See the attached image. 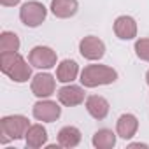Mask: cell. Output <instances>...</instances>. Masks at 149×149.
I'll return each instance as SVG.
<instances>
[{"label": "cell", "mask_w": 149, "mask_h": 149, "mask_svg": "<svg viewBox=\"0 0 149 149\" xmlns=\"http://www.w3.org/2000/svg\"><path fill=\"white\" fill-rule=\"evenodd\" d=\"M79 53L86 60H100L105 54V44L95 35H88L79 42Z\"/></svg>", "instance_id": "8992f818"}, {"label": "cell", "mask_w": 149, "mask_h": 149, "mask_svg": "<svg viewBox=\"0 0 149 149\" xmlns=\"http://www.w3.org/2000/svg\"><path fill=\"white\" fill-rule=\"evenodd\" d=\"M19 39L14 32H2L0 35V51L2 53H18Z\"/></svg>", "instance_id": "ac0fdd59"}, {"label": "cell", "mask_w": 149, "mask_h": 149, "mask_svg": "<svg viewBox=\"0 0 149 149\" xmlns=\"http://www.w3.org/2000/svg\"><path fill=\"white\" fill-rule=\"evenodd\" d=\"M58 100H60V104H63L67 107L81 105L84 102V90L81 86L67 84V86H63V88L58 90Z\"/></svg>", "instance_id": "9c48e42d"}, {"label": "cell", "mask_w": 149, "mask_h": 149, "mask_svg": "<svg viewBox=\"0 0 149 149\" xmlns=\"http://www.w3.org/2000/svg\"><path fill=\"white\" fill-rule=\"evenodd\" d=\"M135 54L144 60V61H149V39H139L135 42Z\"/></svg>", "instance_id": "d6986e66"}, {"label": "cell", "mask_w": 149, "mask_h": 149, "mask_svg": "<svg viewBox=\"0 0 149 149\" xmlns=\"http://www.w3.org/2000/svg\"><path fill=\"white\" fill-rule=\"evenodd\" d=\"M32 93L39 98H47L54 93V88H56V83H54V77L51 74H37V76L32 79Z\"/></svg>", "instance_id": "ba28073f"}, {"label": "cell", "mask_w": 149, "mask_h": 149, "mask_svg": "<svg viewBox=\"0 0 149 149\" xmlns=\"http://www.w3.org/2000/svg\"><path fill=\"white\" fill-rule=\"evenodd\" d=\"M139 130V119L133 114H123L119 116L118 123H116V132L121 139H132Z\"/></svg>", "instance_id": "4fadbf2b"}, {"label": "cell", "mask_w": 149, "mask_h": 149, "mask_svg": "<svg viewBox=\"0 0 149 149\" xmlns=\"http://www.w3.org/2000/svg\"><path fill=\"white\" fill-rule=\"evenodd\" d=\"M77 9H79L77 0H51V13L60 19L72 18L77 13Z\"/></svg>", "instance_id": "7c38bea8"}, {"label": "cell", "mask_w": 149, "mask_h": 149, "mask_svg": "<svg viewBox=\"0 0 149 149\" xmlns=\"http://www.w3.org/2000/svg\"><path fill=\"white\" fill-rule=\"evenodd\" d=\"M0 4H2L4 7H14L19 4V0H0Z\"/></svg>", "instance_id": "ffe728a7"}, {"label": "cell", "mask_w": 149, "mask_h": 149, "mask_svg": "<svg viewBox=\"0 0 149 149\" xmlns=\"http://www.w3.org/2000/svg\"><path fill=\"white\" fill-rule=\"evenodd\" d=\"M114 33L121 40H130L137 35V23L132 16H119L114 21Z\"/></svg>", "instance_id": "30bf717a"}, {"label": "cell", "mask_w": 149, "mask_h": 149, "mask_svg": "<svg viewBox=\"0 0 149 149\" xmlns=\"http://www.w3.org/2000/svg\"><path fill=\"white\" fill-rule=\"evenodd\" d=\"M81 142V132L76 126H63L58 132V146L61 147H76Z\"/></svg>", "instance_id": "2e32d148"}, {"label": "cell", "mask_w": 149, "mask_h": 149, "mask_svg": "<svg viewBox=\"0 0 149 149\" xmlns=\"http://www.w3.org/2000/svg\"><path fill=\"white\" fill-rule=\"evenodd\" d=\"M146 81H147V84H149V70H147V74H146Z\"/></svg>", "instance_id": "7402d4cb"}, {"label": "cell", "mask_w": 149, "mask_h": 149, "mask_svg": "<svg viewBox=\"0 0 149 149\" xmlns=\"http://www.w3.org/2000/svg\"><path fill=\"white\" fill-rule=\"evenodd\" d=\"M61 116V107L53 100H40L33 105V118L39 121L53 123Z\"/></svg>", "instance_id": "52a82bcc"}, {"label": "cell", "mask_w": 149, "mask_h": 149, "mask_svg": "<svg viewBox=\"0 0 149 149\" xmlns=\"http://www.w3.org/2000/svg\"><path fill=\"white\" fill-rule=\"evenodd\" d=\"M25 142L30 149H39L47 142V132L42 125H30L25 135Z\"/></svg>", "instance_id": "5bb4252c"}, {"label": "cell", "mask_w": 149, "mask_h": 149, "mask_svg": "<svg viewBox=\"0 0 149 149\" xmlns=\"http://www.w3.org/2000/svg\"><path fill=\"white\" fill-rule=\"evenodd\" d=\"M93 146L97 149H112L116 146V133L112 130L102 128L93 135Z\"/></svg>", "instance_id": "e0dca14e"}, {"label": "cell", "mask_w": 149, "mask_h": 149, "mask_svg": "<svg viewBox=\"0 0 149 149\" xmlns=\"http://www.w3.org/2000/svg\"><path fill=\"white\" fill-rule=\"evenodd\" d=\"M46 14H47L46 7L40 2H37V0H30V2L23 4L21 9H19L21 23L30 26V28H35V26L42 25V21L46 19Z\"/></svg>", "instance_id": "277c9868"}, {"label": "cell", "mask_w": 149, "mask_h": 149, "mask_svg": "<svg viewBox=\"0 0 149 149\" xmlns=\"http://www.w3.org/2000/svg\"><path fill=\"white\" fill-rule=\"evenodd\" d=\"M0 70L14 83H26L32 77V67L19 53L0 54Z\"/></svg>", "instance_id": "6da1fadb"}, {"label": "cell", "mask_w": 149, "mask_h": 149, "mask_svg": "<svg viewBox=\"0 0 149 149\" xmlns=\"http://www.w3.org/2000/svg\"><path fill=\"white\" fill-rule=\"evenodd\" d=\"M30 128L28 118L21 114L6 116L0 119V142L7 144L9 140H18L26 135V130Z\"/></svg>", "instance_id": "3957f363"}, {"label": "cell", "mask_w": 149, "mask_h": 149, "mask_svg": "<svg viewBox=\"0 0 149 149\" xmlns=\"http://www.w3.org/2000/svg\"><path fill=\"white\" fill-rule=\"evenodd\" d=\"M79 74V65L74 60H63L56 68V79L60 83H72Z\"/></svg>", "instance_id": "9a60e30c"}, {"label": "cell", "mask_w": 149, "mask_h": 149, "mask_svg": "<svg viewBox=\"0 0 149 149\" xmlns=\"http://www.w3.org/2000/svg\"><path fill=\"white\" fill-rule=\"evenodd\" d=\"M86 111L95 119H105L109 114V102L100 95H91L86 98Z\"/></svg>", "instance_id": "8fae6325"}, {"label": "cell", "mask_w": 149, "mask_h": 149, "mask_svg": "<svg viewBox=\"0 0 149 149\" xmlns=\"http://www.w3.org/2000/svg\"><path fill=\"white\" fill-rule=\"evenodd\" d=\"M28 61L35 68H53L56 65V53L47 46H35L28 54Z\"/></svg>", "instance_id": "5b68a950"}, {"label": "cell", "mask_w": 149, "mask_h": 149, "mask_svg": "<svg viewBox=\"0 0 149 149\" xmlns=\"http://www.w3.org/2000/svg\"><path fill=\"white\" fill-rule=\"evenodd\" d=\"M118 79V72L107 65H88L81 72V84L84 88H97L104 84H112Z\"/></svg>", "instance_id": "7a4b0ae2"}, {"label": "cell", "mask_w": 149, "mask_h": 149, "mask_svg": "<svg viewBox=\"0 0 149 149\" xmlns=\"http://www.w3.org/2000/svg\"><path fill=\"white\" fill-rule=\"evenodd\" d=\"M130 147H147V144H140V142H135V144H130Z\"/></svg>", "instance_id": "44dd1931"}]
</instances>
